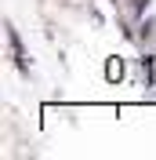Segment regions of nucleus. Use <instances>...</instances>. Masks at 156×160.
I'll return each mask as SVG.
<instances>
[{
  "label": "nucleus",
  "instance_id": "f257e3e1",
  "mask_svg": "<svg viewBox=\"0 0 156 160\" xmlns=\"http://www.w3.org/2000/svg\"><path fill=\"white\" fill-rule=\"evenodd\" d=\"M105 69H109V73H105L109 80H120V77H124V62H116V58H109V62H105Z\"/></svg>",
  "mask_w": 156,
  "mask_h": 160
}]
</instances>
